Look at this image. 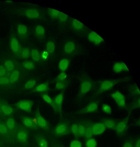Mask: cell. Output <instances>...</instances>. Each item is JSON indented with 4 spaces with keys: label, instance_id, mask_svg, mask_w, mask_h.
Returning <instances> with one entry per match:
<instances>
[{
    "label": "cell",
    "instance_id": "obj_33",
    "mask_svg": "<svg viewBox=\"0 0 140 147\" xmlns=\"http://www.w3.org/2000/svg\"><path fill=\"white\" fill-rule=\"evenodd\" d=\"M30 54V51L28 48H24L21 49L19 55L22 59H26L29 57Z\"/></svg>",
    "mask_w": 140,
    "mask_h": 147
},
{
    "label": "cell",
    "instance_id": "obj_19",
    "mask_svg": "<svg viewBox=\"0 0 140 147\" xmlns=\"http://www.w3.org/2000/svg\"><path fill=\"white\" fill-rule=\"evenodd\" d=\"M0 108L2 113L6 115H11L14 111L11 107L3 101H0Z\"/></svg>",
    "mask_w": 140,
    "mask_h": 147
},
{
    "label": "cell",
    "instance_id": "obj_50",
    "mask_svg": "<svg viewBox=\"0 0 140 147\" xmlns=\"http://www.w3.org/2000/svg\"><path fill=\"white\" fill-rule=\"evenodd\" d=\"M49 53L46 51H43L41 54V59L44 60H46L47 59L49 56Z\"/></svg>",
    "mask_w": 140,
    "mask_h": 147
},
{
    "label": "cell",
    "instance_id": "obj_39",
    "mask_svg": "<svg viewBox=\"0 0 140 147\" xmlns=\"http://www.w3.org/2000/svg\"><path fill=\"white\" fill-rule=\"evenodd\" d=\"M86 147H96L97 143L96 140L94 138L88 139L86 143Z\"/></svg>",
    "mask_w": 140,
    "mask_h": 147
},
{
    "label": "cell",
    "instance_id": "obj_3",
    "mask_svg": "<svg viewBox=\"0 0 140 147\" xmlns=\"http://www.w3.org/2000/svg\"><path fill=\"white\" fill-rule=\"evenodd\" d=\"M129 119L127 117L117 123L115 129L118 135L122 136L125 132L128 127Z\"/></svg>",
    "mask_w": 140,
    "mask_h": 147
},
{
    "label": "cell",
    "instance_id": "obj_12",
    "mask_svg": "<svg viewBox=\"0 0 140 147\" xmlns=\"http://www.w3.org/2000/svg\"><path fill=\"white\" fill-rule=\"evenodd\" d=\"M88 40L96 45H99L104 41L103 39L96 32L91 31L88 34Z\"/></svg>",
    "mask_w": 140,
    "mask_h": 147
},
{
    "label": "cell",
    "instance_id": "obj_31",
    "mask_svg": "<svg viewBox=\"0 0 140 147\" xmlns=\"http://www.w3.org/2000/svg\"><path fill=\"white\" fill-rule=\"evenodd\" d=\"M31 55L32 59L35 62L38 61L40 59V55L39 51L36 49H32L31 52Z\"/></svg>",
    "mask_w": 140,
    "mask_h": 147
},
{
    "label": "cell",
    "instance_id": "obj_14",
    "mask_svg": "<svg viewBox=\"0 0 140 147\" xmlns=\"http://www.w3.org/2000/svg\"><path fill=\"white\" fill-rule=\"evenodd\" d=\"M119 121L118 119L104 118L101 120V122L104 125L106 128L113 129H115L117 124Z\"/></svg>",
    "mask_w": 140,
    "mask_h": 147
},
{
    "label": "cell",
    "instance_id": "obj_28",
    "mask_svg": "<svg viewBox=\"0 0 140 147\" xmlns=\"http://www.w3.org/2000/svg\"><path fill=\"white\" fill-rule=\"evenodd\" d=\"M48 12L51 18L56 19H58L60 11L54 9L49 8Z\"/></svg>",
    "mask_w": 140,
    "mask_h": 147
},
{
    "label": "cell",
    "instance_id": "obj_4",
    "mask_svg": "<svg viewBox=\"0 0 140 147\" xmlns=\"http://www.w3.org/2000/svg\"><path fill=\"white\" fill-rule=\"evenodd\" d=\"M111 96L119 107L122 108L126 107L125 97L121 92L119 91L114 92L111 94Z\"/></svg>",
    "mask_w": 140,
    "mask_h": 147
},
{
    "label": "cell",
    "instance_id": "obj_18",
    "mask_svg": "<svg viewBox=\"0 0 140 147\" xmlns=\"http://www.w3.org/2000/svg\"><path fill=\"white\" fill-rule=\"evenodd\" d=\"M64 97V92H61L57 95L54 99V101L56 104L58 111V113H61L62 109V105Z\"/></svg>",
    "mask_w": 140,
    "mask_h": 147
},
{
    "label": "cell",
    "instance_id": "obj_5",
    "mask_svg": "<svg viewBox=\"0 0 140 147\" xmlns=\"http://www.w3.org/2000/svg\"><path fill=\"white\" fill-rule=\"evenodd\" d=\"M9 46L11 50L14 54L19 55L21 49L18 39L13 34L11 36Z\"/></svg>",
    "mask_w": 140,
    "mask_h": 147
},
{
    "label": "cell",
    "instance_id": "obj_42",
    "mask_svg": "<svg viewBox=\"0 0 140 147\" xmlns=\"http://www.w3.org/2000/svg\"><path fill=\"white\" fill-rule=\"evenodd\" d=\"M66 86V84L64 81H58L56 84L55 88L58 90H62L65 88Z\"/></svg>",
    "mask_w": 140,
    "mask_h": 147
},
{
    "label": "cell",
    "instance_id": "obj_41",
    "mask_svg": "<svg viewBox=\"0 0 140 147\" xmlns=\"http://www.w3.org/2000/svg\"><path fill=\"white\" fill-rule=\"evenodd\" d=\"M68 18V16L66 14L60 11L58 19L61 22H66Z\"/></svg>",
    "mask_w": 140,
    "mask_h": 147
},
{
    "label": "cell",
    "instance_id": "obj_21",
    "mask_svg": "<svg viewBox=\"0 0 140 147\" xmlns=\"http://www.w3.org/2000/svg\"><path fill=\"white\" fill-rule=\"evenodd\" d=\"M75 49L76 45L74 42L72 41H69L65 44L64 50L65 53L70 55L73 53Z\"/></svg>",
    "mask_w": 140,
    "mask_h": 147
},
{
    "label": "cell",
    "instance_id": "obj_25",
    "mask_svg": "<svg viewBox=\"0 0 140 147\" xmlns=\"http://www.w3.org/2000/svg\"><path fill=\"white\" fill-rule=\"evenodd\" d=\"M19 76L20 73L18 70L15 69L13 71L9 77L10 83H13L17 82L19 77Z\"/></svg>",
    "mask_w": 140,
    "mask_h": 147
},
{
    "label": "cell",
    "instance_id": "obj_46",
    "mask_svg": "<svg viewBox=\"0 0 140 147\" xmlns=\"http://www.w3.org/2000/svg\"><path fill=\"white\" fill-rule=\"evenodd\" d=\"M67 75L66 73L64 72H62L58 76L57 80L58 81H63L66 79Z\"/></svg>",
    "mask_w": 140,
    "mask_h": 147
},
{
    "label": "cell",
    "instance_id": "obj_17",
    "mask_svg": "<svg viewBox=\"0 0 140 147\" xmlns=\"http://www.w3.org/2000/svg\"><path fill=\"white\" fill-rule=\"evenodd\" d=\"M17 140L20 142L25 143L28 139V134L27 131L24 129H21L18 131L16 134Z\"/></svg>",
    "mask_w": 140,
    "mask_h": 147
},
{
    "label": "cell",
    "instance_id": "obj_44",
    "mask_svg": "<svg viewBox=\"0 0 140 147\" xmlns=\"http://www.w3.org/2000/svg\"><path fill=\"white\" fill-rule=\"evenodd\" d=\"M93 134L91 129V126L86 127V130L84 137L89 139L92 137Z\"/></svg>",
    "mask_w": 140,
    "mask_h": 147
},
{
    "label": "cell",
    "instance_id": "obj_30",
    "mask_svg": "<svg viewBox=\"0 0 140 147\" xmlns=\"http://www.w3.org/2000/svg\"><path fill=\"white\" fill-rule=\"evenodd\" d=\"M36 141L39 147H48V144L46 140L42 137L36 138Z\"/></svg>",
    "mask_w": 140,
    "mask_h": 147
},
{
    "label": "cell",
    "instance_id": "obj_10",
    "mask_svg": "<svg viewBox=\"0 0 140 147\" xmlns=\"http://www.w3.org/2000/svg\"><path fill=\"white\" fill-rule=\"evenodd\" d=\"M69 129L67 125L63 123L58 124L54 129V134L58 136H63L68 134Z\"/></svg>",
    "mask_w": 140,
    "mask_h": 147
},
{
    "label": "cell",
    "instance_id": "obj_52",
    "mask_svg": "<svg viewBox=\"0 0 140 147\" xmlns=\"http://www.w3.org/2000/svg\"><path fill=\"white\" fill-rule=\"evenodd\" d=\"M134 147H140V140L139 138L137 139L136 141Z\"/></svg>",
    "mask_w": 140,
    "mask_h": 147
},
{
    "label": "cell",
    "instance_id": "obj_8",
    "mask_svg": "<svg viewBox=\"0 0 140 147\" xmlns=\"http://www.w3.org/2000/svg\"><path fill=\"white\" fill-rule=\"evenodd\" d=\"M21 13L27 18L35 19L38 18L40 13L38 11L34 8H28L23 9L21 11Z\"/></svg>",
    "mask_w": 140,
    "mask_h": 147
},
{
    "label": "cell",
    "instance_id": "obj_29",
    "mask_svg": "<svg viewBox=\"0 0 140 147\" xmlns=\"http://www.w3.org/2000/svg\"><path fill=\"white\" fill-rule=\"evenodd\" d=\"M4 65L7 71L11 72L13 71L14 68V62L11 60H7L5 61Z\"/></svg>",
    "mask_w": 140,
    "mask_h": 147
},
{
    "label": "cell",
    "instance_id": "obj_47",
    "mask_svg": "<svg viewBox=\"0 0 140 147\" xmlns=\"http://www.w3.org/2000/svg\"><path fill=\"white\" fill-rule=\"evenodd\" d=\"M70 147H82V144L78 140H74L71 142Z\"/></svg>",
    "mask_w": 140,
    "mask_h": 147
},
{
    "label": "cell",
    "instance_id": "obj_53",
    "mask_svg": "<svg viewBox=\"0 0 140 147\" xmlns=\"http://www.w3.org/2000/svg\"><path fill=\"white\" fill-rule=\"evenodd\" d=\"M0 113H2V112L1 111V109H0Z\"/></svg>",
    "mask_w": 140,
    "mask_h": 147
},
{
    "label": "cell",
    "instance_id": "obj_49",
    "mask_svg": "<svg viewBox=\"0 0 140 147\" xmlns=\"http://www.w3.org/2000/svg\"><path fill=\"white\" fill-rule=\"evenodd\" d=\"M7 72L4 65H0V77L5 76Z\"/></svg>",
    "mask_w": 140,
    "mask_h": 147
},
{
    "label": "cell",
    "instance_id": "obj_20",
    "mask_svg": "<svg viewBox=\"0 0 140 147\" xmlns=\"http://www.w3.org/2000/svg\"><path fill=\"white\" fill-rule=\"evenodd\" d=\"M42 97L43 100L49 104L55 111L58 113L57 107L54 100H53L48 95L45 94H42Z\"/></svg>",
    "mask_w": 140,
    "mask_h": 147
},
{
    "label": "cell",
    "instance_id": "obj_26",
    "mask_svg": "<svg viewBox=\"0 0 140 147\" xmlns=\"http://www.w3.org/2000/svg\"><path fill=\"white\" fill-rule=\"evenodd\" d=\"M36 35L39 38L44 37L45 34V30L44 27L40 25L36 26L35 29Z\"/></svg>",
    "mask_w": 140,
    "mask_h": 147
},
{
    "label": "cell",
    "instance_id": "obj_22",
    "mask_svg": "<svg viewBox=\"0 0 140 147\" xmlns=\"http://www.w3.org/2000/svg\"><path fill=\"white\" fill-rule=\"evenodd\" d=\"M72 28L74 30L78 31H82L85 28V26L78 20L73 19L71 22Z\"/></svg>",
    "mask_w": 140,
    "mask_h": 147
},
{
    "label": "cell",
    "instance_id": "obj_9",
    "mask_svg": "<svg viewBox=\"0 0 140 147\" xmlns=\"http://www.w3.org/2000/svg\"><path fill=\"white\" fill-rule=\"evenodd\" d=\"M35 117L38 126L43 129H48L49 126L47 121L42 115L38 110L35 111Z\"/></svg>",
    "mask_w": 140,
    "mask_h": 147
},
{
    "label": "cell",
    "instance_id": "obj_51",
    "mask_svg": "<svg viewBox=\"0 0 140 147\" xmlns=\"http://www.w3.org/2000/svg\"><path fill=\"white\" fill-rule=\"evenodd\" d=\"M122 147H134L132 142L130 140L125 141Z\"/></svg>",
    "mask_w": 140,
    "mask_h": 147
},
{
    "label": "cell",
    "instance_id": "obj_16",
    "mask_svg": "<svg viewBox=\"0 0 140 147\" xmlns=\"http://www.w3.org/2000/svg\"><path fill=\"white\" fill-rule=\"evenodd\" d=\"M17 33L18 36L21 38H26L28 34V30L26 26L21 24H18L17 27Z\"/></svg>",
    "mask_w": 140,
    "mask_h": 147
},
{
    "label": "cell",
    "instance_id": "obj_32",
    "mask_svg": "<svg viewBox=\"0 0 140 147\" xmlns=\"http://www.w3.org/2000/svg\"><path fill=\"white\" fill-rule=\"evenodd\" d=\"M23 67L27 70H32L35 68V65L32 61H25L22 63Z\"/></svg>",
    "mask_w": 140,
    "mask_h": 147
},
{
    "label": "cell",
    "instance_id": "obj_45",
    "mask_svg": "<svg viewBox=\"0 0 140 147\" xmlns=\"http://www.w3.org/2000/svg\"><path fill=\"white\" fill-rule=\"evenodd\" d=\"M78 124H74L71 127V131L73 134L75 136H78Z\"/></svg>",
    "mask_w": 140,
    "mask_h": 147
},
{
    "label": "cell",
    "instance_id": "obj_38",
    "mask_svg": "<svg viewBox=\"0 0 140 147\" xmlns=\"http://www.w3.org/2000/svg\"><path fill=\"white\" fill-rule=\"evenodd\" d=\"M6 126L9 129L12 130L15 127V122L14 119L12 118H8L6 121Z\"/></svg>",
    "mask_w": 140,
    "mask_h": 147
},
{
    "label": "cell",
    "instance_id": "obj_11",
    "mask_svg": "<svg viewBox=\"0 0 140 147\" xmlns=\"http://www.w3.org/2000/svg\"><path fill=\"white\" fill-rule=\"evenodd\" d=\"M93 135H98L102 134L105 131L106 128L101 122L95 123L91 126Z\"/></svg>",
    "mask_w": 140,
    "mask_h": 147
},
{
    "label": "cell",
    "instance_id": "obj_24",
    "mask_svg": "<svg viewBox=\"0 0 140 147\" xmlns=\"http://www.w3.org/2000/svg\"><path fill=\"white\" fill-rule=\"evenodd\" d=\"M69 61L68 59L66 58L61 59L59 63V68L62 72L66 71L69 65Z\"/></svg>",
    "mask_w": 140,
    "mask_h": 147
},
{
    "label": "cell",
    "instance_id": "obj_2",
    "mask_svg": "<svg viewBox=\"0 0 140 147\" xmlns=\"http://www.w3.org/2000/svg\"><path fill=\"white\" fill-rule=\"evenodd\" d=\"M93 83L92 80L88 77L82 79L80 86L78 96L82 97L85 95L92 89Z\"/></svg>",
    "mask_w": 140,
    "mask_h": 147
},
{
    "label": "cell",
    "instance_id": "obj_40",
    "mask_svg": "<svg viewBox=\"0 0 140 147\" xmlns=\"http://www.w3.org/2000/svg\"><path fill=\"white\" fill-rule=\"evenodd\" d=\"M102 111L105 113L108 114H111L112 113V109L111 107L109 105L104 104L102 107Z\"/></svg>",
    "mask_w": 140,
    "mask_h": 147
},
{
    "label": "cell",
    "instance_id": "obj_35",
    "mask_svg": "<svg viewBox=\"0 0 140 147\" xmlns=\"http://www.w3.org/2000/svg\"><path fill=\"white\" fill-rule=\"evenodd\" d=\"M131 106L134 109H137L140 107V97H136L131 101Z\"/></svg>",
    "mask_w": 140,
    "mask_h": 147
},
{
    "label": "cell",
    "instance_id": "obj_27",
    "mask_svg": "<svg viewBox=\"0 0 140 147\" xmlns=\"http://www.w3.org/2000/svg\"><path fill=\"white\" fill-rule=\"evenodd\" d=\"M48 89V85L47 83H43L37 86L33 91L38 92H44L47 91Z\"/></svg>",
    "mask_w": 140,
    "mask_h": 147
},
{
    "label": "cell",
    "instance_id": "obj_48",
    "mask_svg": "<svg viewBox=\"0 0 140 147\" xmlns=\"http://www.w3.org/2000/svg\"><path fill=\"white\" fill-rule=\"evenodd\" d=\"M8 131L7 127L4 124L0 123V134H6Z\"/></svg>",
    "mask_w": 140,
    "mask_h": 147
},
{
    "label": "cell",
    "instance_id": "obj_43",
    "mask_svg": "<svg viewBox=\"0 0 140 147\" xmlns=\"http://www.w3.org/2000/svg\"><path fill=\"white\" fill-rule=\"evenodd\" d=\"M10 82L9 77L6 76L0 77V85H5L9 84Z\"/></svg>",
    "mask_w": 140,
    "mask_h": 147
},
{
    "label": "cell",
    "instance_id": "obj_36",
    "mask_svg": "<svg viewBox=\"0 0 140 147\" xmlns=\"http://www.w3.org/2000/svg\"><path fill=\"white\" fill-rule=\"evenodd\" d=\"M36 84V80L34 79H30L25 83L24 87L26 89H30L33 88Z\"/></svg>",
    "mask_w": 140,
    "mask_h": 147
},
{
    "label": "cell",
    "instance_id": "obj_13",
    "mask_svg": "<svg viewBox=\"0 0 140 147\" xmlns=\"http://www.w3.org/2000/svg\"><path fill=\"white\" fill-rule=\"evenodd\" d=\"M113 71L116 73L123 72H129V69L125 64L123 62H118L115 63L113 67Z\"/></svg>",
    "mask_w": 140,
    "mask_h": 147
},
{
    "label": "cell",
    "instance_id": "obj_15",
    "mask_svg": "<svg viewBox=\"0 0 140 147\" xmlns=\"http://www.w3.org/2000/svg\"><path fill=\"white\" fill-rule=\"evenodd\" d=\"M22 120L23 125L27 128L31 129H36L37 128L36 123L31 117H23L22 118Z\"/></svg>",
    "mask_w": 140,
    "mask_h": 147
},
{
    "label": "cell",
    "instance_id": "obj_6",
    "mask_svg": "<svg viewBox=\"0 0 140 147\" xmlns=\"http://www.w3.org/2000/svg\"><path fill=\"white\" fill-rule=\"evenodd\" d=\"M98 106V100H93L80 111L79 113L81 114H85L95 112L97 111Z\"/></svg>",
    "mask_w": 140,
    "mask_h": 147
},
{
    "label": "cell",
    "instance_id": "obj_23",
    "mask_svg": "<svg viewBox=\"0 0 140 147\" xmlns=\"http://www.w3.org/2000/svg\"><path fill=\"white\" fill-rule=\"evenodd\" d=\"M129 91L131 95L135 97H140L139 90L136 84H133L131 85L129 88Z\"/></svg>",
    "mask_w": 140,
    "mask_h": 147
},
{
    "label": "cell",
    "instance_id": "obj_34",
    "mask_svg": "<svg viewBox=\"0 0 140 147\" xmlns=\"http://www.w3.org/2000/svg\"><path fill=\"white\" fill-rule=\"evenodd\" d=\"M46 51L49 54H51L54 52L55 49L54 43L51 41L47 42L46 45Z\"/></svg>",
    "mask_w": 140,
    "mask_h": 147
},
{
    "label": "cell",
    "instance_id": "obj_37",
    "mask_svg": "<svg viewBox=\"0 0 140 147\" xmlns=\"http://www.w3.org/2000/svg\"><path fill=\"white\" fill-rule=\"evenodd\" d=\"M86 130V127L83 124H78V136H84Z\"/></svg>",
    "mask_w": 140,
    "mask_h": 147
},
{
    "label": "cell",
    "instance_id": "obj_1",
    "mask_svg": "<svg viewBox=\"0 0 140 147\" xmlns=\"http://www.w3.org/2000/svg\"><path fill=\"white\" fill-rule=\"evenodd\" d=\"M126 80V79L125 78L103 80L99 84L96 94H99L109 91L112 89L116 85Z\"/></svg>",
    "mask_w": 140,
    "mask_h": 147
},
{
    "label": "cell",
    "instance_id": "obj_7",
    "mask_svg": "<svg viewBox=\"0 0 140 147\" xmlns=\"http://www.w3.org/2000/svg\"><path fill=\"white\" fill-rule=\"evenodd\" d=\"M33 101L29 100H23L17 102L16 106L19 109L27 112H30L33 106Z\"/></svg>",
    "mask_w": 140,
    "mask_h": 147
}]
</instances>
